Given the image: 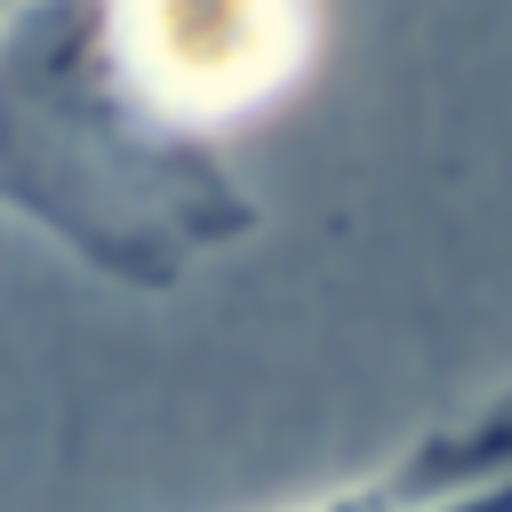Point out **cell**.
I'll return each instance as SVG.
<instances>
[{
    "label": "cell",
    "instance_id": "6da1fadb",
    "mask_svg": "<svg viewBox=\"0 0 512 512\" xmlns=\"http://www.w3.org/2000/svg\"><path fill=\"white\" fill-rule=\"evenodd\" d=\"M392 512H512V472H496V480H480V488H440V496H424V504H392Z\"/></svg>",
    "mask_w": 512,
    "mask_h": 512
}]
</instances>
